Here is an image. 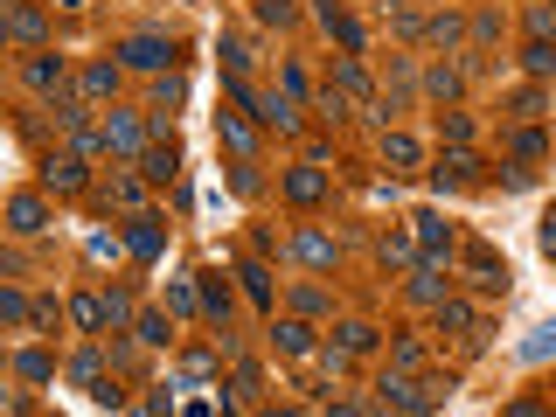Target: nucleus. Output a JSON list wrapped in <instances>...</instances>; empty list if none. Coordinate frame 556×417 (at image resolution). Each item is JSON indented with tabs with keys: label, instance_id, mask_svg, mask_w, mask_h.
Listing matches in <instances>:
<instances>
[{
	"label": "nucleus",
	"instance_id": "nucleus-3",
	"mask_svg": "<svg viewBox=\"0 0 556 417\" xmlns=\"http://www.w3.org/2000/svg\"><path fill=\"white\" fill-rule=\"evenodd\" d=\"M285 195H292L299 209L327 202V167H320V160H299V167H285Z\"/></svg>",
	"mask_w": 556,
	"mask_h": 417
},
{
	"label": "nucleus",
	"instance_id": "nucleus-25",
	"mask_svg": "<svg viewBox=\"0 0 556 417\" xmlns=\"http://www.w3.org/2000/svg\"><path fill=\"white\" fill-rule=\"evenodd\" d=\"M272 341L285 348V355H313V327H306V320H278Z\"/></svg>",
	"mask_w": 556,
	"mask_h": 417
},
{
	"label": "nucleus",
	"instance_id": "nucleus-17",
	"mask_svg": "<svg viewBox=\"0 0 556 417\" xmlns=\"http://www.w3.org/2000/svg\"><path fill=\"white\" fill-rule=\"evenodd\" d=\"M126 251H133L139 265H153V258L167 251V244H160V223H153V216H133V230H126Z\"/></svg>",
	"mask_w": 556,
	"mask_h": 417
},
{
	"label": "nucleus",
	"instance_id": "nucleus-48",
	"mask_svg": "<svg viewBox=\"0 0 556 417\" xmlns=\"http://www.w3.org/2000/svg\"><path fill=\"white\" fill-rule=\"evenodd\" d=\"M320 112H327V119H348V98H341V91L327 84V91H320Z\"/></svg>",
	"mask_w": 556,
	"mask_h": 417
},
{
	"label": "nucleus",
	"instance_id": "nucleus-15",
	"mask_svg": "<svg viewBox=\"0 0 556 417\" xmlns=\"http://www.w3.org/2000/svg\"><path fill=\"white\" fill-rule=\"evenodd\" d=\"M417 244H424V258H431V265H452V223L417 216Z\"/></svg>",
	"mask_w": 556,
	"mask_h": 417
},
{
	"label": "nucleus",
	"instance_id": "nucleus-42",
	"mask_svg": "<svg viewBox=\"0 0 556 417\" xmlns=\"http://www.w3.org/2000/svg\"><path fill=\"white\" fill-rule=\"evenodd\" d=\"M292 306H299V313H327V306H334V299H327V292H320V285H299V292H292Z\"/></svg>",
	"mask_w": 556,
	"mask_h": 417
},
{
	"label": "nucleus",
	"instance_id": "nucleus-33",
	"mask_svg": "<svg viewBox=\"0 0 556 417\" xmlns=\"http://www.w3.org/2000/svg\"><path fill=\"white\" fill-rule=\"evenodd\" d=\"M390 362H397V369H424V341H417V334H397V341H390Z\"/></svg>",
	"mask_w": 556,
	"mask_h": 417
},
{
	"label": "nucleus",
	"instance_id": "nucleus-24",
	"mask_svg": "<svg viewBox=\"0 0 556 417\" xmlns=\"http://www.w3.org/2000/svg\"><path fill=\"white\" fill-rule=\"evenodd\" d=\"M424 160V146L411 133H383V167H417Z\"/></svg>",
	"mask_w": 556,
	"mask_h": 417
},
{
	"label": "nucleus",
	"instance_id": "nucleus-38",
	"mask_svg": "<svg viewBox=\"0 0 556 417\" xmlns=\"http://www.w3.org/2000/svg\"><path fill=\"white\" fill-rule=\"evenodd\" d=\"M126 320H133V292L112 285V292H105V327H126Z\"/></svg>",
	"mask_w": 556,
	"mask_h": 417
},
{
	"label": "nucleus",
	"instance_id": "nucleus-6",
	"mask_svg": "<svg viewBox=\"0 0 556 417\" xmlns=\"http://www.w3.org/2000/svg\"><path fill=\"white\" fill-rule=\"evenodd\" d=\"M320 21H327V35H334V42H341L348 56H362V49H369V28H362L355 14H341L334 0H320Z\"/></svg>",
	"mask_w": 556,
	"mask_h": 417
},
{
	"label": "nucleus",
	"instance_id": "nucleus-5",
	"mask_svg": "<svg viewBox=\"0 0 556 417\" xmlns=\"http://www.w3.org/2000/svg\"><path fill=\"white\" fill-rule=\"evenodd\" d=\"M84 188V160L77 153H49L42 160V195H77Z\"/></svg>",
	"mask_w": 556,
	"mask_h": 417
},
{
	"label": "nucleus",
	"instance_id": "nucleus-31",
	"mask_svg": "<svg viewBox=\"0 0 556 417\" xmlns=\"http://www.w3.org/2000/svg\"><path fill=\"white\" fill-rule=\"evenodd\" d=\"M522 70H529L536 84H543V77H556V49H550V42H543V35H536V42L522 49Z\"/></svg>",
	"mask_w": 556,
	"mask_h": 417
},
{
	"label": "nucleus",
	"instance_id": "nucleus-4",
	"mask_svg": "<svg viewBox=\"0 0 556 417\" xmlns=\"http://www.w3.org/2000/svg\"><path fill=\"white\" fill-rule=\"evenodd\" d=\"M146 181H174L181 174V146H174V133H160L153 146H139V160H133Z\"/></svg>",
	"mask_w": 556,
	"mask_h": 417
},
{
	"label": "nucleus",
	"instance_id": "nucleus-23",
	"mask_svg": "<svg viewBox=\"0 0 556 417\" xmlns=\"http://www.w3.org/2000/svg\"><path fill=\"white\" fill-rule=\"evenodd\" d=\"M14 376H21V383H49V376H56L49 348H21V355H14Z\"/></svg>",
	"mask_w": 556,
	"mask_h": 417
},
{
	"label": "nucleus",
	"instance_id": "nucleus-14",
	"mask_svg": "<svg viewBox=\"0 0 556 417\" xmlns=\"http://www.w3.org/2000/svg\"><path fill=\"white\" fill-rule=\"evenodd\" d=\"M7 35L28 42V49H42V42H49V14H42V7H14V14H7Z\"/></svg>",
	"mask_w": 556,
	"mask_h": 417
},
{
	"label": "nucleus",
	"instance_id": "nucleus-41",
	"mask_svg": "<svg viewBox=\"0 0 556 417\" xmlns=\"http://www.w3.org/2000/svg\"><path fill=\"white\" fill-rule=\"evenodd\" d=\"M223 56H230V70H251V63H258V42H244V35H230V42H223Z\"/></svg>",
	"mask_w": 556,
	"mask_h": 417
},
{
	"label": "nucleus",
	"instance_id": "nucleus-50",
	"mask_svg": "<svg viewBox=\"0 0 556 417\" xmlns=\"http://www.w3.org/2000/svg\"><path fill=\"white\" fill-rule=\"evenodd\" d=\"M258 14H265V21H272V28H278V21H292V0H265Z\"/></svg>",
	"mask_w": 556,
	"mask_h": 417
},
{
	"label": "nucleus",
	"instance_id": "nucleus-51",
	"mask_svg": "<svg viewBox=\"0 0 556 417\" xmlns=\"http://www.w3.org/2000/svg\"><path fill=\"white\" fill-rule=\"evenodd\" d=\"M7 42H14V35H7V14H0V49H7Z\"/></svg>",
	"mask_w": 556,
	"mask_h": 417
},
{
	"label": "nucleus",
	"instance_id": "nucleus-40",
	"mask_svg": "<svg viewBox=\"0 0 556 417\" xmlns=\"http://www.w3.org/2000/svg\"><path fill=\"white\" fill-rule=\"evenodd\" d=\"M515 153H522V160H543V153H550L543 126H522V133H515Z\"/></svg>",
	"mask_w": 556,
	"mask_h": 417
},
{
	"label": "nucleus",
	"instance_id": "nucleus-46",
	"mask_svg": "<svg viewBox=\"0 0 556 417\" xmlns=\"http://www.w3.org/2000/svg\"><path fill=\"white\" fill-rule=\"evenodd\" d=\"M188 376H195V383L216 376V348H188Z\"/></svg>",
	"mask_w": 556,
	"mask_h": 417
},
{
	"label": "nucleus",
	"instance_id": "nucleus-26",
	"mask_svg": "<svg viewBox=\"0 0 556 417\" xmlns=\"http://www.w3.org/2000/svg\"><path fill=\"white\" fill-rule=\"evenodd\" d=\"M383 265H397V272H411L417 265V237L411 230H390V237H383Z\"/></svg>",
	"mask_w": 556,
	"mask_h": 417
},
{
	"label": "nucleus",
	"instance_id": "nucleus-2",
	"mask_svg": "<svg viewBox=\"0 0 556 417\" xmlns=\"http://www.w3.org/2000/svg\"><path fill=\"white\" fill-rule=\"evenodd\" d=\"M251 119L272 126V133H299V98L292 91H265V98H251Z\"/></svg>",
	"mask_w": 556,
	"mask_h": 417
},
{
	"label": "nucleus",
	"instance_id": "nucleus-10",
	"mask_svg": "<svg viewBox=\"0 0 556 417\" xmlns=\"http://www.w3.org/2000/svg\"><path fill=\"white\" fill-rule=\"evenodd\" d=\"M195 306L209 313V327H223V341H230V285L216 272H202V292H195Z\"/></svg>",
	"mask_w": 556,
	"mask_h": 417
},
{
	"label": "nucleus",
	"instance_id": "nucleus-27",
	"mask_svg": "<svg viewBox=\"0 0 556 417\" xmlns=\"http://www.w3.org/2000/svg\"><path fill=\"white\" fill-rule=\"evenodd\" d=\"M466 265H473V285H480V292H508V272L494 265V251H473Z\"/></svg>",
	"mask_w": 556,
	"mask_h": 417
},
{
	"label": "nucleus",
	"instance_id": "nucleus-13",
	"mask_svg": "<svg viewBox=\"0 0 556 417\" xmlns=\"http://www.w3.org/2000/svg\"><path fill=\"white\" fill-rule=\"evenodd\" d=\"M119 56H126L133 70H167V56H174V49H167L160 35H133V42H119Z\"/></svg>",
	"mask_w": 556,
	"mask_h": 417
},
{
	"label": "nucleus",
	"instance_id": "nucleus-1",
	"mask_svg": "<svg viewBox=\"0 0 556 417\" xmlns=\"http://www.w3.org/2000/svg\"><path fill=\"white\" fill-rule=\"evenodd\" d=\"M105 153H119V160H139V146H146V119H133V112H105Z\"/></svg>",
	"mask_w": 556,
	"mask_h": 417
},
{
	"label": "nucleus",
	"instance_id": "nucleus-32",
	"mask_svg": "<svg viewBox=\"0 0 556 417\" xmlns=\"http://www.w3.org/2000/svg\"><path fill=\"white\" fill-rule=\"evenodd\" d=\"M237 278H244V292H251L258 306H272V272H265L258 258H244V265H237Z\"/></svg>",
	"mask_w": 556,
	"mask_h": 417
},
{
	"label": "nucleus",
	"instance_id": "nucleus-16",
	"mask_svg": "<svg viewBox=\"0 0 556 417\" xmlns=\"http://www.w3.org/2000/svg\"><path fill=\"white\" fill-rule=\"evenodd\" d=\"M411 299H417V306H438V299H445V265L417 258V265H411Z\"/></svg>",
	"mask_w": 556,
	"mask_h": 417
},
{
	"label": "nucleus",
	"instance_id": "nucleus-44",
	"mask_svg": "<svg viewBox=\"0 0 556 417\" xmlns=\"http://www.w3.org/2000/svg\"><path fill=\"white\" fill-rule=\"evenodd\" d=\"M230 188H237V195H258V167L237 160V167H230Z\"/></svg>",
	"mask_w": 556,
	"mask_h": 417
},
{
	"label": "nucleus",
	"instance_id": "nucleus-28",
	"mask_svg": "<svg viewBox=\"0 0 556 417\" xmlns=\"http://www.w3.org/2000/svg\"><path fill=\"white\" fill-rule=\"evenodd\" d=\"M424 35H431V42H445V49H452V42H459V35H466V14H452V7H438V14H431V21H424Z\"/></svg>",
	"mask_w": 556,
	"mask_h": 417
},
{
	"label": "nucleus",
	"instance_id": "nucleus-43",
	"mask_svg": "<svg viewBox=\"0 0 556 417\" xmlns=\"http://www.w3.org/2000/svg\"><path fill=\"white\" fill-rule=\"evenodd\" d=\"M508 105H515V112H522V119H543V91H536V84H529V91H515V98H508Z\"/></svg>",
	"mask_w": 556,
	"mask_h": 417
},
{
	"label": "nucleus",
	"instance_id": "nucleus-21",
	"mask_svg": "<svg viewBox=\"0 0 556 417\" xmlns=\"http://www.w3.org/2000/svg\"><path fill=\"white\" fill-rule=\"evenodd\" d=\"M473 174H480V160H473L466 146H452V153H438V167H431V181H438V188H445V181H473Z\"/></svg>",
	"mask_w": 556,
	"mask_h": 417
},
{
	"label": "nucleus",
	"instance_id": "nucleus-29",
	"mask_svg": "<svg viewBox=\"0 0 556 417\" xmlns=\"http://www.w3.org/2000/svg\"><path fill=\"white\" fill-rule=\"evenodd\" d=\"M334 91H341V98H369V77H362V63H355V56H341V63H334Z\"/></svg>",
	"mask_w": 556,
	"mask_h": 417
},
{
	"label": "nucleus",
	"instance_id": "nucleus-36",
	"mask_svg": "<svg viewBox=\"0 0 556 417\" xmlns=\"http://www.w3.org/2000/svg\"><path fill=\"white\" fill-rule=\"evenodd\" d=\"M70 153H77V160H98V153H105V133H98V126H77V133H70Z\"/></svg>",
	"mask_w": 556,
	"mask_h": 417
},
{
	"label": "nucleus",
	"instance_id": "nucleus-35",
	"mask_svg": "<svg viewBox=\"0 0 556 417\" xmlns=\"http://www.w3.org/2000/svg\"><path fill=\"white\" fill-rule=\"evenodd\" d=\"M139 341H146V348H167V341H174L167 313H139Z\"/></svg>",
	"mask_w": 556,
	"mask_h": 417
},
{
	"label": "nucleus",
	"instance_id": "nucleus-45",
	"mask_svg": "<svg viewBox=\"0 0 556 417\" xmlns=\"http://www.w3.org/2000/svg\"><path fill=\"white\" fill-rule=\"evenodd\" d=\"M167 306H174V313H195V285L174 278V285H167Z\"/></svg>",
	"mask_w": 556,
	"mask_h": 417
},
{
	"label": "nucleus",
	"instance_id": "nucleus-19",
	"mask_svg": "<svg viewBox=\"0 0 556 417\" xmlns=\"http://www.w3.org/2000/svg\"><path fill=\"white\" fill-rule=\"evenodd\" d=\"M63 313H70V327H84V334H105V292H77Z\"/></svg>",
	"mask_w": 556,
	"mask_h": 417
},
{
	"label": "nucleus",
	"instance_id": "nucleus-18",
	"mask_svg": "<svg viewBox=\"0 0 556 417\" xmlns=\"http://www.w3.org/2000/svg\"><path fill=\"white\" fill-rule=\"evenodd\" d=\"M21 77H28V91H63V77H70V70H63V56H49V49H42V56H28V70H21Z\"/></svg>",
	"mask_w": 556,
	"mask_h": 417
},
{
	"label": "nucleus",
	"instance_id": "nucleus-11",
	"mask_svg": "<svg viewBox=\"0 0 556 417\" xmlns=\"http://www.w3.org/2000/svg\"><path fill=\"white\" fill-rule=\"evenodd\" d=\"M98 195H105V209H139V202H146V174H126V167H119V174H105Z\"/></svg>",
	"mask_w": 556,
	"mask_h": 417
},
{
	"label": "nucleus",
	"instance_id": "nucleus-49",
	"mask_svg": "<svg viewBox=\"0 0 556 417\" xmlns=\"http://www.w3.org/2000/svg\"><path fill=\"white\" fill-rule=\"evenodd\" d=\"M550 21H556V14H550V0H536V7H529V28H536L543 42H550Z\"/></svg>",
	"mask_w": 556,
	"mask_h": 417
},
{
	"label": "nucleus",
	"instance_id": "nucleus-7",
	"mask_svg": "<svg viewBox=\"0 0 556 417\" xmlns=\"http://www.w3.org/2000/svg\"><path fill=\"white\" fill-rule=\"evenodd\" d=\"M7 230L42 237V230H49V202H42V195H7Z\"/></svg>",
	"mask_w": 556,
	"mask_h": 417
},
{
	"label": "nucleus",
	"instance_id": "nucleus-34",
	"mask_svg": "<svg viewBox=\"0 0 556 417\" xmlns=\"http://www.w3.org/2000/svg\"><path fill=\"white\" fill-rule=\"evenodd\" d=\"M181 98H188V84H181V77H167V84L153 91V119H174V105H181Z\"/></svg>",
	"mask_w": 556,
	"mask_h": 417
},
{
	"label": "nucleus",
	"instance_id": "nucleus-53",
	"mask_svg": "<svg viewBox=\"0 0 556 417\" xmlns=\"http://www.w3.org/2000/svg\"><path fill=\"white\" fill-rule=\"evenodd\" d=\"M63 7H91V0H63Z\"/></svg>",
	"mask_w": 556,
	"mask_h": 417
},
{
	"label": "nucleus",
	"instance_id": "nucleus-20",
	"mask_svg": "<svg viewBox=\"0 0 556 417\" xmlns=\"http://www.w3.org/2000/svg\"><path fill=\"white\" fill-rule=\"evenodd\" d=\"M431 313H438V334H459V341H473V306H466V299H452V292H445Z\"/></svg>",
	"mask_w": 556,
	"mask_h": 417
},
{
	"label": "nucleus",
	"instance_id": "nucleus-39",
	"mask_svg": "<svg viewBox=\"0 0 556 417\" xmlns=\"http://www.w3.org/2000/svg\"><path fill=\"white\" fill-rule=\"evenodd\" d=\"M21 320H28V299L14 285H0V327H21Z\"/></svg>",
	"mask_w": 556,
	"mask_h": 417
},
{
	"label": "nucleus",
	"instance_id": "nucleus-30",
	"mask_svg": "<svg viewBox=\"0 0 556 417\" xmlns=\"http://www.w3.org/2000/svg\"><path fill=\"white\" fill-rule=\"evenodd\" d=\"M91 376H105V348H98V341H84V348L70 355V383H91Z\"/></svg>",
	"mask_w": 556,
	"mask_h": 417
},
{
	"label": "nucleus",
	"instance_id": "nucleus-37",
	"mask_svg": "<svg viewBox=\"0 0 556 417\" xmlns=\"http://www.w3.org/2000/svg\"><path fill=\"white\" fill-rule=\"evenodd\" d=\"M424 91H431V98H459V70H452V63H438V70L424 77Z\"/></svg>",
	"mask_w": 556,
	"mask_h": 417
},
{
	"label": "nucleus",
	"instance_id": "nucleus-22",
	"mask_svg": "<svg viewBox=\"0 0 556 417\" xmlns=\"http://www.w3.org/2000/svg\"><path fill=\"white\" fill-rule=\"evenodd\" d=\"M376 341H383V334H376L369 320H348V327H334V341H327V348H341V355H369Z\"/></svg>",
	"mask_w": 556,
	"mask_h": 417
},
{
	"label": "nucleus",
	"instance_id": "nucleus-9",
	"mask_svg": "<svg viewBox=\"0 0 556 417\" xmlns=\"http://www.w3.org/2000/svg\"><path fill=\"white\" fill-rule=\"evenodd\" d=\"M292 258H299V265H313V272H334V258H341V251H334V237H327V230H299V237H292Z\"/></svg>",
	"mask_w": 556,
	"mask_h": 417
},
{
	"label": "nucleus",
	"instance_id": "nucleus-8",
	"mask_svg": "<svg viewBox=\"0 0 556 417\" xmlns=\"http://www.w3.org/2000/svg\"><path fill=\"white\" fill-rule=\"evenodd\" d=\"M216 139H223L237 160H251V153H258V133H251V119H244L237 105H230V112H216Z\"/></svg>",
	"mask_w": 556,
	"mask_h": 417
},
{
	"label": "nucleus",
	"instance_id": "nucleus-47",
	"mask_svg": "<svg viewBox=\"0 0 556 417\" xmlns=\"http://www.w3.org/2000/svg\"><path fill=\"white\" fill-rule=\"evenodd\" d=\"M445 139L466 146V139H473V119H466V112H445Z\"/></svg>",
	"mask_w": 556,
	"mask_h": 417
},
{
	"label": "nucleus",
	"instance_id": "nucleus-12",
	"mask_svg": "<svg viewBox=\"0 0 556 417\" xmlns=\"http://www.w3.org/2000/svg\"><path fill=\"white\" fill-rule=\"evenodd\" d=\"M77 98H84V105L119 98V63H91V70H77Z\"/></svg>",
	"mask_w": 556,
	"mask_h": 417
},
{
	"label": "nucleus",
	"instance_id": "nucleus-52",
	"mask_svg": "<svg viewBox=\"0 0 556 417\" xmlns=\"http://www.w3.org/2000/svg\"><path fill=\"white\" fill-rule=\"evenodd\" d=\"M0 411H14V397H7V390H0Z\"/></svg>",
	"mask_w": 556,
	"mask_h": 417
}]
</instances>
